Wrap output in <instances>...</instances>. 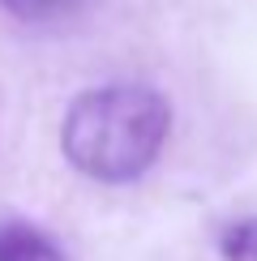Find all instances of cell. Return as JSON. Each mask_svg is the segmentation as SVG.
<instances>
[{
    "mask_svg": "<svg viewBox=\"0 0 257 261\" xmlns=\"http://www.w3.org/2000/svg\"><path fill=\"white\" fill-rule=\"evenodd\" d=\"M0 261H69V253L35 223L0 219Z\"/></svg>",
    "mask_w": 257,
    "mask_h": 261,
    "instance_id": "obj_3",
    "label": "cell"
},
{
    "mask_svg": "<svg viewBox=\"0 0 257 261\" xmlns=\"http://www.w3.org/2000/svg\"><path fill=\"white\" fill-rule=\"evenodd\" d=\"M107 0H0V30L30 43H69L103 17Z\"/></svg>",
    "mask_w": 257,
    "mask_h": 261,
    "instance_id": "obj_2",
    "label": "cell"
},
{
    "mask_svg": "<svg viewBox=\"0 0 257 261\" xmlns=\"http://www.w3.org/2000/svg\"><path fill=\"white\" fill-rule=\"evenodd\" d=\"M176 103L142 73L86 82L60 112L56 150L64 167L94 189H133L163 163Z\"/></svg>",
    "mask_w": 257,
    "mask_h": 261,
    "instance_id": "obj_1",
    "label": "cell"
},
{
    "mask_svg": "<svg viewBox=\"0 0 257 261\" xmlns=\"http://www.w3.org/2000/svg\"><path fill=\"white\" fill-rule=\"evenodd\" d=\"M219 261H257V214H236L214 236Z\"/></svg>",
    "mask_w": 257,
    "mask_h": 261,
    "instance_id": "obj_4",
    "label": "cell"
}]
</instances>
